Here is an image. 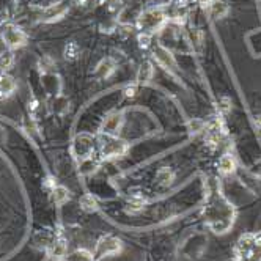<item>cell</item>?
Wrapping results in <instances>:
<instances>
[{"mask_svg": "<svg viewBox=\"0 0 261 261\" xmlns=\"http://www.w3.org/2000/svg\"><path fill=\"white\" fill-rule=\"evenodd\" d=\"M165 19H167V16H165L164 8H150V10H145L137 17V24L143 33L151 36L154 32H157L164 25Z\"/></svg>", "mask_w": 261, "mask_h": 261, "instance_id": "1", "label": "cell"}, {"mask_svg": "<svg viewBox=\"0 0 261 261\" xmlns=\"http://www.w3.org/2000/svg\"><path fill=\"white\" fill-rule=\"evenodd\" d=\"M2 40H3V44L6 46V48L13 51L17 48H22V46L27 43V40H29V36H27V33L22 29H19V27L10 24V25L3 27Z\"/></svg>", "mask_w": 261, "mask_h": 261, "instance_id": "2", "label": "cell"}, {"mask_svg": "<svg viewBox=\"0 0 261 261\" xmlns=\"http://www.w3.org/2000/svg\"><path fill=\"white\" fill-rule=\"evenodd\" d=\"M153 54H154V59L157 60V63H159L161 66H164L167 71H170V72L176 71V62L173 59V55L169 52V49H165L161 44H156L153 48Z\"/></svg>", "mask_w": 261, "mask_h": 261, "instance_id": "3", "label": "cell"}, {"mask_svg": "<svg viewBox=\"0 0 261 261\" xmlns=\"http://www.w3.org/2000/svg\"><path fill=\"white\" fill-rule=\"evenodd\" d=\"M121 244L120 241L114 236H104L99 242H98V247H96V258L101 257H106V255H112V254H117L120 250Z\"/></svg>", "mask_w": 261, "mask_h": 261, "instance_id": "4", "label": "cell"}, {"mask_svg": "<svg viewBox=\"0 0 261 261\" xmlns=\"http://www.w3.org/2000/svg\"><path fill=\"white\" fill-rule=\"evenodd\" d=\"M68 13V6L65 3H55V5H49L48 8H44L41 11L40 17L41 21L44 22H54V21H59L62 17Z\"/></svg>", "mask_w": 261, "mask_h": 261, "instance_id": "5", "label": "cell"}, {"mask_svg": "<svg viewBox=\"0 0 261 261\" xmlns=\"http://www.w3.org/2000/svg\"><path fill=\"white\" fill-rule=\"evenodd\" d=\"M128 150V146L123 140H118V138H109V140L102 145V154L106 157H115L123 154Z\"/></svg>", "mask_w": 261, "mask_h": 261, "instance_id": "6", "label": "cell"}, {"mask_svg": "<svg viewBox=\"0 0 261 261\" xmlns=\"http://www.w3.org/2000/svg\"><path fill=\"white\" fill-rule=\"evenodd\" d=\"M115 68H117V63L110 57H107L99 62V65L96 66V71H95V76L98 79H107L110 74L115 71Z\"/></svg>", "mask_w": 261, "mask_h": 261, "instance_id": "7", "label": "cell"}, {"mask_svg": "<svg viewBox=\"0 0 261 261\" xmlns=\"http://www.w3.org/2000/svg\"><path fill=\"white\" fill-rule=\"evenodd\" d=\"M14 90H16V82L10 74L6 72L0 74V98L10 96Z\"/></svg>", "mask_w": 261, "mask_h": 261, "instance_id": "8", "label": "cell"}, {"mask_svg": "<svg viewBox=\"0 0 261 261\" xmlns=\"http://www.w3.org/2000/svg\"><path fill=\"white\" fill-rule=\"evenodd\" d=\"M120 125H121V117L118 114H114L104 120V123H102V130H104L106 134L114 135L118 132Z\"/></svg>", "mask_w": 261, "mask_h": 261, "instance_id": "9", "label": "cell"}, {"mask_svg": "<svg viewBox=\"0 0 261 261\" xmlns=\"http://www.w3.org/2000/svg\"><path fill=\"white\" fill-rule=\"evenodd\" d=\"M153 74H154L153 65L150 62H143L140 69H138V72H137V82L143 83V85H145V83H148L153 79Z\"/></svg>", "mask_w": 261, "mask_h": 261, "instance_id": "10", "label": "cell"}, {"mask_svg": "<svg viewBox=\"0 0 261 261\" xmlns=\"http://www.w3.org/2000/svg\"><path fill=\"white\" fill-rule=\"evenodd\" d=\"M227 13H228L227 3L219 2V0H214V2H211V5H209V14H211L212 19H220V17L227 16Z\"/></svg>", "mask_w": 261, "mask_h": 261, "instance_id": "11", "label": "cell"}, {"mask_svg": "<svg viewBox=\"0 0 261 261\" xmlns=\"http://www.w3.org/2000/svg\"><path fill=\"white\" fill-rule=\"evenodd\" d=\"M13 63H14V54L11 49L0 52V69L2 71L10 69L13 66Z\"/></svg>", "mask_w": 261, "mask_h": 261, "instance_id": "12", "label": "cell"}, {"mask_svg": "<svg viewBox=\"0 0 261 261\" xmlns=\"http://www.w3.org/2000/svg\"><path fill=\"white\" fill-rule=\"evenodd\" d=\"M69 198V192L66 188H63V186H55L54 188V201L57 204H63L65 201H68Z\"/></svg>", "mask_w": 261, "mask_h": 261, "instance_id": "13", "label": "cell"}, {"mask_svg": "<svg viewBox=\"0 0 261 261\" xmlns=\"http://www.w3.org/2000/svg\"><path fill=\"white\" fill-rule=\"evenodd\" d=\"M80 208L87 212H93V211L98 209V203L95 198H93V195H83V197L80 198Z\"/></svg>", "mask_w": 261, "mask_h": 261, "instance_id": "14", "label": "cell"}, {"mask_svg": "<svg viewBox=\"0 0 261 261\" xmlns=\"http://www.w3.org/2000/svg\"><path fill=\"white\" fill-rule=\"evenodd\" d=\"M79 54H80V48H79L77 43H68L66 44V48H65V59L72 62V60H76L79 57Z\"/></svg>", "mask_w": 261, "mask_h": 261, "instance_id": "15", "label": "cell"}, {"mask_svg": "<svg viewBox=\"0 0 261 261\" xmlns=\"http://www.w3.org/2000/svg\"><path fill=\"white\" fill-rule=\"evenodd\" d=\"M219 169L220 172L223 173H230L235 170V161H233V157L231 156H222L220 157V161H219Z\"/></svg>", "mask_w": 261, "mask_h": 261, "instance_id": "16", "label": "cell"}, {"mask_svg": "<svg viewBox=\"0 0 261 261\" xmlns=\"http://www.w3.org/2000/svg\"><path fill=\"white\" fill-rule=\"evenodd\" d=\"M65 252H66V244L63 241H55L52 242V249H51V254L55 258H62L65 257Z\"/></svg>", "mask_w": 261, "mask_h": 261, "instance_id": "17", "label": "cell"}, {"mask_svg": "<svg viewBox=\"0 0 261 261\" xmlns=\"http://www.w3.org/2000/svg\"><path fill=\"white\" fill-rule=\"evenodd\" d=\"M68 261H95V260H93V255L88 254V252L77 250V252H74V254H71L68 257Z\"/></svg>", "mask_w": 261, "mask_h": 261, "instance_id": "18", "label": "cell"}, {"mask_svg": "<svg viewBox=\"0 0 261 261\" xmlns=\"http://www.w3.org/2000/svg\"><path fill=\"white\" fill-rule=\"evenodd\" d=\"M173 178V173L169 169H161L156 175V180L159 184H169Z\"/></svg>", "mask_w": 261, "mask_h": 261, "instance_id": "19", "label": "cell"}, {"mask_svg": "<svg viewBox=\"0 0 261 261\" xmlns=\"http://www.w3.org/2000/svg\"><path fill=\"white\" fill-rule=\"evenodd\" d=\"M150 40H151V36L146 35V33H142L140 36H138V43H140L142 48H148V44H150Z\"/></svg>", "mask_w": 261, "mask_h": 261, "instance_id": "20", "label": "cell"}, {"mask_svg": "<svg viewBox=\"0 0 261 261\" xmlns=\"http://www.w3.org/2000/svg\"><path fill=\"white\" fill-rule=\"evenodd\" d=\"M120 2V0H106V3L107 5H110V6H114V5H117Z\"/></svg>", "mask_w": 261, "mask_h": 261, "instance_id": "21", "label": "cell"}, {"mask_svg": "<svg viewBox=\"0 0 261 261\" xmlns=\"http://www.w3.org/2000/svg\"><path fill=\"white\" fill-rule=\"evenodd\" d=\"M257 123H258V125H260V126H261V115H260V117H258V118H257Z\"/></svg>", "mask_w": 261, "mask_h": 261, "instance_id": "22", "label": "cell"}, {"mask_svg": "<svg viewBox=\"0 0 261 261\" xmlns=\"http://www.w3.org/2000/svg\"><path fill=\"white\" fill-rule=\"evenodd\" d=\"M200 2H203V3H206V2H208V3H211V0H200Z\"/></svg>", "mask_w": 261, "mask_h": 261, "instance_id": "23", "label": "cell"}]
</instances>
